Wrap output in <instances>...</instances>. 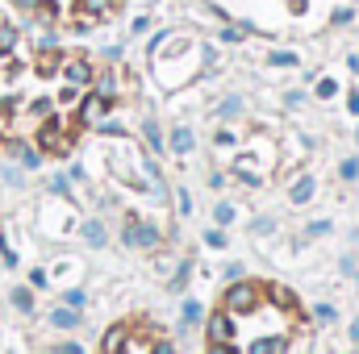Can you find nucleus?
Here are the masks:
<instances>
[{
	"instance_id": "1",
	"label": "nucleus",
	"mask_w": 359,
	"mask_h": 354,
	"mask_svg": "<svg viewBox=\"0 0 359 354\" xmlns=\"http://www.w3.org/2000/svg\"><path fill=\"white\" fill-rule=\"evenodd\" d=\"M309 317L301 300L271 279H243L234 283L217 313L209 317V351L234 354H284L305 346Z\"/></svg>"
},
{
	"instance_id": "2",
	"label": "nucleus",
	"mask_w": 359,
	"mask_h": 354,
	"mask_svg": "<svg viewBox=\"0 0 359 354\" xmlns=\"http://www.w3.org/2000/svg\"><path fill=\"white\" fill-rule=\"evenodd\" d=\"M46 50L50 46L29 42V34H21L0 13V146L29 138V113L42 84Z\"/></svg>"
},
{
	"instance_id": "3",
	"label": "nucleus",
	"mask_w": 359,
	"mask_h": 354,
	"mask_svg": "<svg viewBox=\"0 0 359 354\" xmlns=\"http://www.w3.org/2000/svg\"><path fill=\"white\" fill-rule=\"evenodd\" d=\"M13 4L25 8L34 21L50 25V29H72V34L113 21L121 8V0H13Z\"/></svg>"
}]
</instances>
